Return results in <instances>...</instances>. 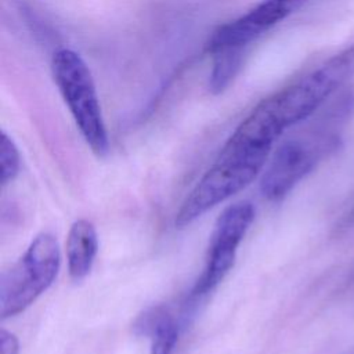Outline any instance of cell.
Returning <instances> with one entry per match:
<instances>
[{
  "label": "cell",
  "mask_w": 354,
  "mask_h": 354,
  "mask_svg": "<svg viewBox=\"0 0 354 354\" xmlns=\"http://www.w3.org/2000/svg\"><path fill=\"white\" fill-rule=\"evenodd\" d=\"M285 130L268 98L261 100L238 124L213 165L187 195L176 213V227L189 225L249 185L266 166L272 145Z\"/></svg>",
  "instance_id": "1"
},
{
  "label": "cell",
  "mask_w": 354,
  "mask_h": 354,
  "mask_svg": "<svg viewBox=\"0 0 354 354\" xmlns=\"http://www.w3.org/2000/svg\"><path fill=\"white\" fill-rule=\"evenodd\" d=\"M51 73L84 141L97 156H105L109 138L87 64L76 51L59 48L51 58Z\"/></svg>",
  "instance_id": "2"
},
{
  "label": "cell",
  "mask_w": 354,
  "mask_h": 354,
  "mask_svg": "<svg viewBox=\"0 0 354 354\" xmlns=\"http://www.w3.org/2000/svg\"><path fill=\"white\" fill-rule=\"evenodd\" d=\"M354 77V44L329 57L307 75L268 95L286 129L306 120Z\"/></svg>",
  "instance_id": "3"
},
{
  "label": "cell",
  "mask_w": 354,
  "mask_h": 354,
  "mask_svg": "<svg viewBox=\"0 0 354 354\" xmlns=\"http://www.w3.org/2000/svg\"><path fill=\"white\" fill-rule=\"evenodd\" d=\"M61 253L54 235L41 232L21 259L0 277V317H14L44 293L59 271Z\"/></svg>",
  "instance_id": "4"
},
{
  "label": "cell",
  "mask_w": 354,
  "mask_h": 354,
  "mask_svg": "<svg viewBox=\"0 0 354 354\" xmlns=\"http://www.w3.org/2000/svg\"><path fill=\"white\" fill-rule=\"evenodd\" d=\"M339 133L319 127L282 142L268 162L260 181V191L268 201L285 198L339 144Z\"/></svg>",
  "instance_id": "5"
},
{
  "label": "cell",
  "mask_w": 354,
  "mask_h": 354,
  "mask_svg": "<svg viewBox=\"0 0 354 354\" xmlns=\"http://www.w3.org/2000/svg\"><path fill=\"white\" fill-rule=\"evenodd\" d=\"M253 218L254 209L248 201L230 205L218 216L210 235L206 266L189 293L191 303H196L210 293L230 272L235 263L238 246Z\"/></svg>",
  "instance_id": "6"
},
{
  "label": "cell",
  "mask_w": 354,
  "mask_h": 354,
  "mask_svg": "<svg viewBox=\"0 0 354 354\" xmlns=\"http://www.w3.org/2000/svg\"><path fill=\"white\" fill-rule=\"evenodd\" d=\"M307 1L261 0L246 14L220 25L209 37L206 48L210 54L228 48L246 51L253 41L299 11Z\"/></svg>",
  "instance_id": "7"
},
{
  "label": "cell",
  "mask_w": 354,
  "mask_h": 354,
  "mask_svg": "<svg viewBox=\"0 0 354 354\" xmlns=\"http://www.w3.org/2000/svg\"><path fill=\"white\" fill-rule=\"evenodd\" d=\"M98 252V238L95 227L88 220L75 221L66 238L68 271L73 281H80L88 275Z\"/></svg>",
  "instance_id": "8"
},
{
  "label": "cell",
  "mask_w": 354,
  "mask_h": 354,
  "mask_svg": "<svg viewBox=\"0 0 354 354\" xmlns=\"http://www.w3.org/2000/svg\"><path fill=\"white\" fill-rule=\"evenodd\" d=\"M246 51L228 48L212 53L213 55V68L210 72L209 87L213 93L224 91L234 77L238 75L239 69L242 68L243 58Z\"/></svg>",
  "instance_id": "9"
},
{
  "label": "cell",
  "mask_w": 354,
  "mask_h": 354,
  "mask_svg": "<svg viewBox=\"0 0 354 354\" xmlns=\"http://www.w3.org/2000/svg\"><path fill=\"white\" fill-rule=\"evenodd\" d=\"M151 350L149 354H173L178 340V325L171 315L155 311L149 322Z\"/></svg>",
  "instance_id": "10"
},
{
  "label": "cell",
  "mask_w": 354,
  "mask_h": 354,
  "mask_svg": "<svg viewBox=\"0 0 354 354\" xmlns=\"http://www.w3.org/2000/svg\"><path fill=\"white\" fill-rule=\"evenodd\" d=\"M0 166H1V173H0L1 185H6L10 181H12L17 177L21 166L18 148L12 141V138L8 137L6 131L1 133V140H0Z\"/></svg>",
  "instance_id": "11"
},
{
  "label": "cell",
  "mask_w": 354,
  "mask_h": 354,
  "mask_svg": "<svg viewBox=\"0 0 354 354\" xmlns=\"http://www.w3.org/2000/svg\"><path fill=\"white\" fill-rule=\"evenodd\" d=\"M0 354H19V343L14 333L0 330Z\"/></svg>",
  "instance_id": "12"
},
{
  "label": "cell",
  "mask_w": 354,
  "mask_h": 354,
  "mask_svg": "<svg viewBox=\"0 0 354 354\" xmlns=\"http://www.w3.org/2000/svg\"><path fill=\"white\" fill-rule=\"evenodd\" d=\"M353 216H354V214H353Z\"/></svg>",
  "instance_id": "13"
}]
</instances>
